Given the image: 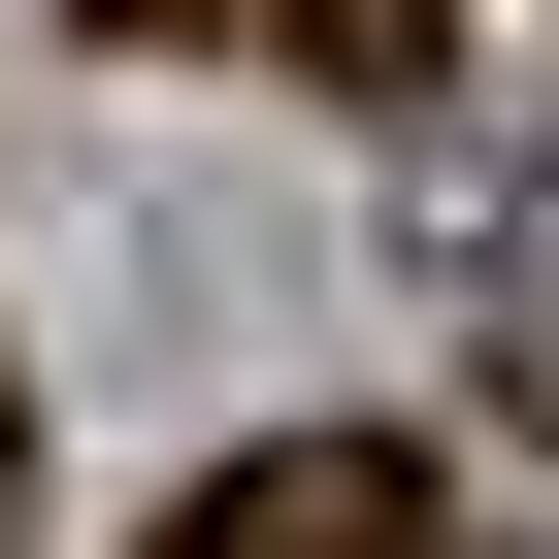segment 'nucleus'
I'll return each instance as SVG.
<instances>
[{"label":"nucleus","mask_w":559,"mask_h":559,"mask_svg":"<svg viewBox=\"0 0 559 559\" xmlns=\"http://www.w3.org/2000/svg\"><path fill=\"white\" fill-rule=\"evenodd\" d=\"M165 559H428V461H230Z\"/></svg>","instance_id":"f257e3e1"},{"label":"nucleus","mask_w":559,"mask_h":559,"mask_svg":"<svg viewBox=\"0 0 559 559\" xmlns=\"http://www.w3.org/2000/svg\"><path fill=\"white\" fill-rule=\"evenodd\" d=\"M428 34H461V0H297V67H330V99H428Z\"/></svg>","instance_id":"f03ea898"}]
</instances>
